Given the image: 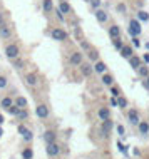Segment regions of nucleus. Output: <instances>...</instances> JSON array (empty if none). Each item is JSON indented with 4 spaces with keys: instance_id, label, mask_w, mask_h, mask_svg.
Wrapping results in <instances>:
<instances>
[{
    "instance_id": "1",
    "label": "nucleus",
    "mask_w": 149,
    "mask_h": 159,
    "mask_svg": "<svg viewBox=\"0 0 149 159\" xmlns=\"http://www.w3.org/2000/svg\"><path fill=\"white\" fill-rule=\"evenodd\" d=\"M127 30H129V35L131 37H139V33H141V22L137 19H131L129 20V27H127Z\"/></svg>"
},
{
    "instance_id": "2",
    "label": "nucleus",
    "mask_w": 149,
    "mask_h": 159,
    "mask_svg": "<svg viewBox=\"0 0 149 159\" xmlns=\"http://www.w3.org/2000/svg\"><path fill=\"white\" fill-rule=\"evenodd\" d=\"M52 35V39L57 40V42H64V40H67V32L64 30V29H59V27H55L54 30L50 32Z\"/></svg>"
},
{
    "instance_id": "3",
    "label": "nucleus",
    "mask_w": 149,
    "mask_h": 159,
    "mask_svg": "<svg viewBox=\"0 0 149 159\" xmlns=\"http://www.w3.org/2000/svg\"><path fill=\"white\" fill-rule=\"evenodd\" d=\"M5 54H7V57L8 59H17L19 57V54H20V50H19V47L15 45V44H10V45L5 47Z\"/></svg>"
},
{
    "instance_id": "4",
    "label": "nucleus",
    "mask_w": 149,
    "mask_h": 159,
    "mask_svg": "<svg viewBox=\"0 0 149 159\" xmlns=\"http://www.w3.org/2000/svg\"><path fill=\"white\" fill-rule=\"evenodd\" d=\"M127 121H129V124L137 126V124L141 122V119H139V112H137L136 109H129L127 111Z\"/></svg>"
},
{
    "instance_id": "5",
    "label": "nucleus",
    "mask_w": 149,
    "mask_h": 159,
    "mask_svg": "<svg viewBox=\"0 0 149 159\" xmlns=\"http://www.w3.org/2000/svg\"><path fill=\"white\" fill-rule=\"evenodd\" d=\"M19 132L22 134V137H24V141H25V142H30V141L34 139V134H32V131H30V129H27L24 124H20V126H19Z\"/></svg>"
},
{
    "instance_id": "6",
    "label": "nucleus",
    "mask_w": 149,
    "mask_h": 159,
    "mask_svg": "<svg viewBox=\"0 0 149 159\" xmlns=\"http://www.w3.org/2000/svg\"><path fill=\"white\" fill-rule=\"evenodd\" d=\"M79 67H81V72H82L84 77H91V75L94 74V66H92V64H89V62H82Z\"/></svg>"
},
{
    "instance_id": "7",
    "label": "nucleus",
    "mask_w": 149,
    "mask_h": 159,
    "mask_svg": "<svg viewBox=\"0 0 149 159\" xmlns=\"http://www.w3.org/2000/svg\"><path fill=\"white\" fill-rule=\"evenodd\" d=\"M35 114H37V117H40V119H47L49 117V107L45 104H39V106L35 107Z\"/></svg>"
},
{
    "instance_id": "8",
    "label": "nucleus",
    "mask_w": 149,
    "mask_h": 159,
    "mask_svg": "<svg viewBox=\"0 0 149 159\" xmlns=\"http://www.w3.org/2000/svg\"><path fill=\"white\" fill-rule=\"evenodd\" d=\"M107 33H109V37L111 39H119V37H122V30H121V27L119 25H111L107 29Z\"/></svg>"
},
{
    "instance_id": "9",
    "label": "nucleus",
    "mask_w": 149,
    "mask_h": 159,
    "mask_svg": "<svg viewBox=\"0 0 149 159\" xmlns=\"http://www.w3.org/2000/svg\"><path fill=\"white\" fill-rule=\"evenodd\" d=\"M94 15H95V19H97V22L99 24H106L109 19V15L106 10H102V8H97V10H94Z\"/></svg>"
},
{
    "instance_id": "10",
    "label": "nucleus",
    "mask_w": 149,
    "mask_h": 159,
    "mask_svg": "<svg viewBox=\"0 0 149 159\" xmlns=\"http://www.w3.org/2000/svg\"><path fill=\"white\" fill-rule=\"evenodd\" d=\"M47 154L50 156V158H55V156H59V153H61V147H59V144H55V142H52V144H47Z\"/></svg>"
},
{
    "instance_id": "11",
    "label": "nucleus",
    "mask_w": 149,
    "mask_h": 159,
    "mask_svg": "<svg viewBox=\"0 0 149 159\" xmlns=\"http://www.w3.org/2000/svg\"><path fill=\"white\" fill-rule=\"evenodd\" d=\"M82 59H84L82 52H74V54H70V59H69V62H70L72 66H81V64H82Z\"/></svg>"
},
{
    "instance_id": "12",
    "label": "nucleus",
    "mask_w": 149,
    "mask_h": 159,
    "mask_svg": "<svg viewBox=\"0 0 149 159\" xmlns=\"http://www.w3.org/2000/svg\"><path fill=\"white\" fill-rule=\"evenodd\" d=\"M10 35H12V29L8 24H2L0 25V37L2 39H10Z\"/></svg>"
},
{
    "instance_id": "13",
    "label": "nucleus",
    "mask_w": 149,
    "mask_h": 159,
    "mask_svg": "<svg viewBox=\"0 0 149 159\" xmlns=\"http://www.w3.org/2000/svg\"><path fill=\"white\" fill-rule=\"evenodd\" d=\"M112 126H114V122L111 119H107V121H102V127H101V132H102V136L106 137L109 132H111V129H112Z\"/></svg>"
},
{
    "instance_id": "14",
    "label": "nucleus",
    "mask_w": 149,
    "mask_h": 159,
    "mask_svg": "<svg viewBox=\"0 0 149 159\" xmlns=\"http://www.w3.org/2000/svg\"><path fill=\"white\" fill-rule=\"evenodd\" d=\"M134 55V49H132V45H126L124 44V47L121 49V57H124V59H131Z\"/></svg>"
},
{
    "instance_id": "15",
    "label": "nucleus",
    "mask_w": 149,
    "mask_h": 159,
    "mask_svg": "<svg viewBox=\"0 0 149 159\" xmlns=\"http://www.w3.org/2000/svg\"><path fill=\"white\" fill-rule=\"evenodd\" d=\"M94 72H97V74H106L107 72V66H106V62L97 60V62L94 64Z\"/></svg>"
},
{
    "instance_id": "16",
    "label": "nucleus",
    "mask_w": 149,
    "mask_h": 159,
    "mask_svg": "<svg viewBox=\"0 0 149 159\" xmlns=\"http://www.w3.org/2000/svg\"><path fill=\"white\" fill-rule=\"evenodd\" d=\"M137 129H139V134H141V136H148L149 134V122L148 121H141V122L137 124Z\"/></svg>"
},
{
    "instance_id": "17",
    "label": "nucleus",
    "mask_w": 149,
    "mask_h": 159,
    "mask_svg": "<svg viewBox=\"0 0 149 159\" xmlns=\"http://www.w3.org/2000/svg\"><path fill=\"white\" fill-rule=\"evenodd\" d=\"M97 116H99L101 121H107V119H111V111H109L107 107H101L97 111Z\"/></svg>"
},
{
    "instance_id": "18",
    "label": "nucleus",
    "mask_w": 149,
    "mask_h": 159,
    "mask_svg": "<svg viewBox=\"0 0 149 159\" xmlns=\"http://www.w3.org/2000/svg\"><path fill=\"white\" fill-rule=\"evenodd\" d=\"M127 60H129V66L132 67L134 70H137V69H139V67L142 66V60L139 59L137 55H132V57H131V59H127Z\"/></svg>"
},
{
    "instance_id": "19",
    "label": "nucleus",
    "mask_w": 149,
    "mask_h": 159,
    "mask_svg": "<svg viewBox=\"0 0 149 159\" xmlns=\"http://www.w3.org/2000/svg\"><path fill=\"white\" fill-rule=\"evenodd\" d=\"M55 137H57V134H55L54 131H50V129L44 132V139H45V142H47V144H52V142H55Z\"/></svg>"
},
{
    "instance_id": "20",
    "label": "nucleus",
    "mask_w": 149,
    "mask_h": 159,
    "mask_svg": "<svg viewBox=\"0 0 149 159\" xmlns=\"http://www.w3.org/2000/svg\"><path fill=\"white\" fill-rule=\"evenodd\" d=\"M101 80H102V84H104V86H114V77H112V75H111V74H102V77H101Z\"/></svg>"
},
{
    "instance_id": "21",
    "label": "nucleus",
    "mask_w": 149,
    "mask_h": 159,
    "mask_svg": "<svg viewBox=\"0 0 149 159\" xmlns=\"http://www.w3.org/2000/svg\"><path fill=\"white\" fill-rule=\"evenodd\" d=\"M137 75L139 77H142V79H146L149 75V67H148V64H142L139 69H137Z\"/></svg>"
},
{
    "instance_id": "22",
    "label": "nucleus",
    "mask_w": 149,
    "mask_h": 159,
    "mask_svg": "<svg viewBox=\"0 0 149 159\" xmlns=\"http://www.w3.org/2000/svg\"><path fill=\"white\" fill-rule=\"evenodd\" d=\"M42 7H44V12L45 13H50L54 10V2H52V0H44Z\"/></svg>"
},
{
    "instance_id": "23",
    "label": "nucleus",
    "mask_w": 149,
    "mask_h": 159,
    "mask_svg": "<svg viewBox=\"0 0 149 159\" xmlns=\"http://www.w3.org/2000/svg\"><path fill=\"white\" fill-rule=\"evenodd\" d=\"M112 45H114V49L117 50V52H121V49L124 47V42H122V37H119V39H112Z\"/></svg>"
},
{
    "instance_id": "24",
    "label": "nucleus",
    "mask_w": 149,
    "mask_h": 159,
    "mask_svg": "<svg viewBox=\"0 0 149 159\" xmlns=\"http://www.w3.org/2000/svg\"><path fill=\"white\" fill-rule=\"evenodd\" d=\"M137 20L139 22H149V13L146 10H139L137 12Z\"/></svg>"
},
{
    "instance_id": "25",
    "label": "nucleus",
    "mask_w": 149,
    "mask_h": 159,
    "mask_svg": "<svg viewBox=\"0 0 149 159\" xmlns=\"http://www.w3.org/2000/svg\"><path fill=\"white\" fill-rule=\"evenodd\" d=\"M89 60H91V62H97V60H99V52H97V50H92V49H91V50H89Z\"/></svg>"
},
{
    "instance_id": "26",
    "label": "nucleus",
    "mask_w": 149,
    "mask_h": 159,
    "mask_svg": "<svg viewBox=\"0 0 149 159\" xmlns=\"http://www.w3.org/2000/svg\"><path fill=\"white\" fill-rule=\"evenodd\" d=\"M15 104L20 107V109H25V107H27V99L20 96V97H17V99H15Z\"/></svg>"
},
{
    "instance_id": "27",
    "label": "nucleus",
    "mask_w": 149,
    "mask_h": 159,
    "mask_svg": "<svg viewBox=\"0 0 149 159\" xmlns=\"http://www.w3.org/2000/svg\"><path fill=\"white\" fill-rule=\"evenodd\" d=\"M127 99H126V97H124V96H119V97H117V106L121 107V109H126V107H127Z\"/></svg>"
},
{
    "instance_id": "28",
    "label": "nucleus",
    "mask_w": 149,
    "mask_h": 159,
    "mask_svg": "<svg viewBox=\"0 0 149 159\" xmlns=\"http://www.w3.org/2000/svg\"><path fill=\"white\" fill-rule=\"evenodd\" d=\"M59 8H61V12L64 13V15L70 12V5H69L67 2H61V3H59Z\"/></svg>"
},
{
    "instance_id": "29",
    "label": "nucleus",
    "mask_w": 149,
    "mask_h": 159,
    "mask_svg": "<svg viewBox=\"0 0 149 159\" xmlns=\"http://www.w3.org/2000/svg\"><path fill=\"white\" fill-rule=\"evenodd\" d=\"M10 106H14L12 97H3V99H2V107H3V109H8Z\"/></svg>"
},
{
    "instance_id": "30",
    "label": "nucleus",
    "mask_w": 149,
    "mask_h": 159,
    "mask_svg": "<svg viewBox=\"0 0 149 159\" xmlns=\"http://www.w3.org/2000/svg\"><path fill=\"white\" fill-rule=\"evenodd\" d=\"M25 80H27L29 86H35V84H37V75H35V74H29L27 77H25Z\"/></svg>"
},
{
    "instance_id": "31",
    "label": "nucleus",
    "mask_w": 149,
    "mask_h": 159,
    "mask_svg": "<svg viewBox=\"0 0 149 159\" xmlns=\"http://www.w3.org/2000/svg\"><path fill=\"white\" fill-rule=\"evenodd\" d=\"M5 111H7L8 114H12V116H17V114H19V111H20V107L17 106V104H14V106H10L8 109H5Z\"/></svg>"
},
{
    "instance_id": "32",
    "label": "nucleus",
    "mask_w": 149,
    "mask_h": 159,
    "mask_svg": "<svg viewBox=\"0 0 149 159\" xmlns=\"http://www.w3.org/2000/svg\"><path fill=\"white\" fill-rule=\"evenodd\" d=\"M22 158H24V159H32V158H34V153H32V149H30V147L24 149V153H22Z\"/></svg>"
},
{
    "instance_id": "33",
    "label": "nucleus",
    "mask_w": 149,
    "mask_h": 159,
    "mask_svg": "<svg viewBox=\"0 0 149 159\" xmlns=\"http://www.w3.org/2000/svg\"><path fill=\"white\" fill-rule=\"evenodd\" d=\"M116 10H117V12L119 13H126V10H127V7H126V3H117V5H116Z\"/></svg>"
},
{
    "instance_id": "34",
    "label": "nucleus",
    "mask_w": 149,
    "mask_h": 159,
    "mask_svg": "<svg viewBox=\"0 0 149 159\" xmlns=\"http://www.w3.org/2000/svg\"><path fill=\"white\" fill-rule=\"evenodd\" d=\"M111 96H112V97H119V96H121V91L116 86H111Z\"/></svg>"
},
{
    "instance_id": "35",
    "label": "nucleus",
    "mask_w": 149,
    "mask_h": 159,
    "mask_svg": "<svg viewBox=\"0 0 149 159\" xmlns=\"http://www.w3.org/2000/svg\"><path fill=\"white\" fill-rule=\"evenodd\" d=\"M17 116H19V119H22V121H24V119H27V117H29V112L25 111V109H20Z\"/></svg>"
},
{
    "instance_id": "36",
    "label": "nucleus",
    "mask_w": 149,
    "mask_h": 159,
    "mask_svg": "<svg viewBox=\"0 0 149 159\" xmlns=\"http://www.w3.org/2000/svg\"><path fill=\"white\" fill-rule=\"evenodd\" d=\"M89 3H91V7H92V8H94V10H97V8H99V7H101V0H91V2H89Z\"/></svg>"
},
{
    "instance_id": "37",
    "label": "nucleus",
    "mask_w": 149,
    "mask_h": 159,
    "mask_svg": "<svg viewBox=\"0 0 149 159\" xmlns=\"http://www.w3.org/2000/svg\"><path fill=\"white\" fill-rule=\"evenodd\" d=\"M55 15H57V19L61 20V22H64V17H65V15H64V13L61 12V8H59V7L55 8Z\"/></svg>"
},
{
    "instance_id": "38",
    "label": "nucleus",
    "mask_w": 149,
    "mask_h": 159,
    "mask_svg": "<svg viewBox=\"0 0 149 159\" xmlns=\"http://www.w3.org/2000/svg\"><path fill=\"white\" fill-rule=\"evenodd\" d=\"M81 47H82V50H91V44L86 42V40H81Z\"/></svg>"
},
{
    "instance_id": "39",
    "label": "nucleus",
    "mask_w": 149,
    "mask_h": 159,
    "mask_svg": "<svg viewBox=\"0 0 149 159\" xmlns=\"http://www.w3.org/2000/svg\"><path fill=\"white\" fill-rule=\"evenodd\" d=\"M116 131H117V134H119V136H124V132H126V129H124V126H122V124H117Z\"/></svg>"
},
{
    "instance_id": "40",
    "label": "nucleus",
    "mask_w": 149,
    "mask_h": 159,
    "mask_svg": "<svg viewBox=\"0 0 149 159\" xmlns=\"http://www.w3.org/2000/svg\"><path fill=\"white\" fill-rule=\"evenodd\" d=\"M5 86H7V77L5 75H0V89H3Z\"/></svg>"
},
{
    "instance_id": "41",
    "label": "nucleus",
    "mask_w": 149,
    "mask_h": 159,
    "mask_svg": "<svg viewBox=\"0 0 149 159\" xmlns=\"http://www.w3.org/2000/svg\"><path fill=\"white\" fill-rule=\"evenodd\" d=\"M132 45H134L136 49H139V47H141V42H139V37H132Z\"/></svg>"
},
{
    "instance_id": "42",
    "label": "nucleus",
    "mask_w": 149,
    "mask_h": 159,
    "mask_svg": "<svg viewBox=\"0 0 149 159\" xmlns=\"http://www.w3.org/2000/svg\"><path fill=\"white\" fill-rule=\"evenodd\" d=\"M142 87H144L146 91H149V75L146 77V80H142Z\"/></svg>"
},
{
    "instance_id": "43",
    "label": "nucleus",
    "mask_w": 149,
    "mask_h": 159,
    "mask_svg": "<svg viewBox=\"0 0 149 159\" xmlns=\"http://www.w3.org/2000/svg\"><path fill=\"white\" fill-rule=\"evenodd\" d=\"M117 149H119L121 153H126V147H124V144H121V141L117 142Z\"/></svg>"
},
{
    "instance_id": "44",
    "label": "nucleus",
    "mask_w": 149,
    "mask_h": 159,
    "mask_svg": "<svg viewBox=\"0 0 149 159\" xmlns=\"http://www.w3.org/2000/svg\"><path fill=\"white\" fill-rule=\"evenodd\" d=\"M111 106L119 107V106H117V97H111Z\"/></svg>"
},
{
    "instance_id": "45",
    "label": "nucleus",
    "mask_w": 149,
    "mask_h": 159,
    "mask_svg": "<svg viewBox=\"0 0 149 159\" xmlns=\"http://www.w3.org/2000/svg\"><path fill=\"white\" fill-rule=\"evenodd\" d=\"M22 66H24V62H22V60H17V62H15V67H17V69H20Z\"/></svg>"
},
{
    "instance_id": "46",
    "label": "nucleus",
    "mask_w": 149,
    "mask_h": 159,
    "mask_svg": "<svg viewBox=\"0 0 149 159\" xmlns=\"http://www.w3.org/2000/svg\"><path fill=\"white\" fill-rule=\"evenodd\" d=\"M142 60H144L146 64H149V54H144V57H142Z\"/></svg>"
},
{
    "instance_id": "47",
    "label": "nucleus",
    "mask_w": 149,
    "mask_h": 159,
    "mask_svg": "<svg viewBox=\"0 0 149 159\" xmlns=\"http://www.w3.org/2000/svg\"><path fill=\"white\" fill-rule=\"evenodd\" d=\"M2 24H5V20H3V15L0 13V25H2Z\"/></svg>"
},
{
    "instance_id": "48",
    "label": "nucleus",
    "mask_w": 149,
    "mask_h": 159,
    "mask_svg": "<svg viewBox=\"0 0 149 159\" xmlns=\"http://www.w3.org/2000/svg\"><path fill=\"white\" fill-rule=\"evenodd\" d=\"M0 124H3V116L0 114Z\"/></svg>"
},
{
    "instance_id": "49",
    "label": "nucleus",
    "mask_w": 149,
    "mask_h": 159,
    "mask_svg": "<svg viewBox=\"0 0 149 159\" xmlns=\"http://www.w3.org/2000/svg\"><path fill=\"white\" fill-rule=\"evenodd\" d=\"M144 47H146V49L149 50V42H146V44H144Z\"/></svg>"
},
{
    "instance_id": "50",
    "label": "nucleus",
    "mask_w": 149,
    "mask_h": 159,
    "mask_svg": "<svg viewBox=\"0 0 149 159\" xmlns=\"http://www.w3.org/2000/svg\"><path fill=\"white\" fill-rule=\"evenodd\" d=\"M2 134H3V131H2V127H0V137H2Z\"/></svg>"
},
{
    "instance_id": "51",
    "label": "nucleus",
    "mask_w": 149,
    "mask_h": 159,
    "mask_svg": "<svg viewBox=\"0 0 149 159\" xmlns=\"http://www.w3.org/2000/svg\"><path fill=\"white\" fill-rule=\"evenodd\" d=\"M61 2H67V0H61Z\"/></svg>"
},
{
    "instance_id": "52",
    "label": "nucleus",
    "mask_w": 149,
    "mask_h": 159,
    "mask_svg": "<svg viewBox=\"0 0 149 159\" xmlns=\"http://www.w3.org/2000/svg\"><path fill=\"white\" fill-rule=\"evenodd\" d=\"M84 2H91V0H84Z\"/></svg>"
}]
</instances>
